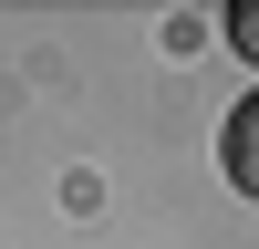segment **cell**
<instances>
[]
</instances>
